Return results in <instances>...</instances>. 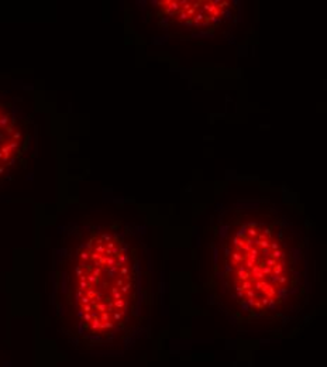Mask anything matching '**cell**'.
Wrapping results in <instances>:
<instances>
[{
	"label": "cell",
	"instance_id": "6da1fadb",
	"mask_svg": "<svg viewBox=\"0 0 327 367\" xmlns=\"http://www.w3.org/2000/svg\"><path fill=\"white\" fill-rule=\"evenodd\" d=\"M151 291L148 251L133 226L85 216L58 229L49 305L57 329L75 349L131 345L148 325Z\"/></svg>",
	"mask_w": 327,
	"mask_h": 367
},
{
	"label": "cell",
	"instance_id": "7a4b0ae2",
	"mask_svg": "<svg viewBox=\"0 0 327 367\" xmlns=\"http://www.w3.org/2000/svg\"><path fill=\"white\" fill-rule=\"evenodd\" d=\"M207 291L240 323L283 326L309 301V240L303 226L269 200L237 202L210 227Z\"/></svg>",
	"mask_w": 327,
	"mask_h": 367
},
{
	"label": "cell",
	"instance_id": "3957f363",
	"mask_svg": "<svg viewBox=\"0 0 327 367\" xmlns=\"http://www.w3.org/2000/svg\"><path fill=\"white\" fill-rule=\"evenodd\" d=\"M31 147L30 121L20 107L0 99V181L26 165Z\"/></svg>",
	"mask_w": 327,
	"mask_h": 367
},
{
	"label": "cell",
	"instance_id": "277c9868",
	"mask_svg": "<svg viewBox=\"0 0 327 367\" xmlns=\"http://www.w3.org/2000/svg\"><path fill=\"white\" fill-rule=\"evenodd\" d=\"M230 1H157L154 16L174 28H214L231 16Z\"/></svg>",
	"mask_w": 327,
	"mask_h": 367
}]
</instances>
